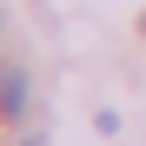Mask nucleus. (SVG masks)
<instances>
[{
  "label": "nucleus",
  "instance_id": "f257e3e1",
  "mask_svg": "<svg viewBox=\"0 0 146 146\" xmlns=\"http://www.w3.org/2000/svg\"><path fill=\"white\" fill-rule=\"evenodd\" d=\"M0 113H7V119H20V113H27V73H20V66H7V73H0Z\"/></svg>",
  "mask_w": 146,
  "mask_h": 146
},
{
  "label": "nucleus",
  "instance_id": "f03ea898",
  "mask_svg": "<svg viewBox=\"0 0 146 146\" xmlns=\"http://www.w3.org/2000/svg\"><path fill=\"white\" fill-rule=\"evenodd\" d=\"M139 33H146V13H139Z\"/></svg>",
  "mask_w": 146,
  "mask_h": 146
},
{
  "label": "nucleus",
  "instance_id": "7ed1b4c3",
  "mask_svg": "<svg viewBox=\"0 0 146 146\" xmlns=\"http://www.w3.org/2000/svg\"><path fill=\"white\" fill-rule=\"evenodd\" d=\"M27 146H46V139H27Z\"/></svg>",
  "mask_w": 146,
  "mask_h": 146
}]
</instances>
